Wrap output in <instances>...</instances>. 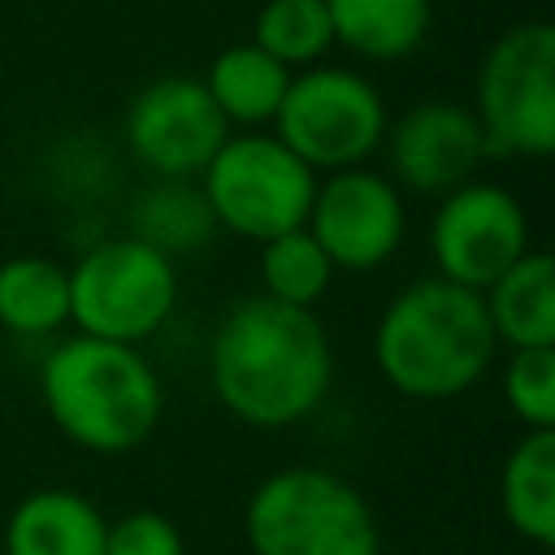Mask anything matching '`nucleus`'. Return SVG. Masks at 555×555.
I'll use <instances>...</instances> for the list:
<instances>
[{
	"mask_svg": "<svg viewBox=\"0 0 555 555\" xmlns=\"http://www.w3.org/2000/svg\"><path fill=\"white\" fill-rule=\"evenodd\" d=\"M243 533L251 555H382L373 503L317 464L269 473L243 507Z\"/></svg>",
	"mask_w": 555,
	"mask_h": 555,
	"instance_id": "obj_4",
	"label": "nucleus"
},
{
	"mask_svg": "<svg viewBox=\"0 0 555 555\" xmlns=\"http://www.w3.org/2000/svg\"><path fill=\"white\" fill-rule=\"evenodd\" d=\"M104 555H186V542L165 512L139 507L108 525Z\"/></svg>",
	"mask_w": 555,
	"mask_h": 555,
	"instance_id": "obj_23",
	"label": "nucleus"
},
{
	"mask_svg": "<svg viewBox=\"0 0 555 555\" xmlns=\"http://www.w3.org/2000/svg\"><path fill=\"white\" fill-rule=\"evenodd\" d=\"M503 520L538 542H555V429H525L499 468Z\"/></svg>",
	"mask_w": 555,
	"mask_h": 555,
	"instance_id": "obj_16",
	"label": "nucleus"
},
{
	"mask_svg": "<svg viewBox=\"0 0 555 555\" xmlns=\"http://www.w3.org/2000/svg\"><path fill=\"white\" fill-rule=\"evenodd\" d=\"M304 230L317 238V247L334 269L373 273L403 243L408 230L403 191L369 165L338 169L325 182H317Z\"/></svg>",
	"mask_w": 555,
	"mask_h": 555,
	"instance_id": "obj_10",
	"label": "nucleus"
},
{
	"mask_svg": "<svg viewBox=\"0 0 555 555\" xmlns=\"http://www.w3.org/2000/svg\"><path fill=\"white\" fill-rule=\"evenodd\" d=\"M481 304L494 343H507L512 351L555 347V269L542 247H529L512 269H503L481 291Z\"/></svg>",
	"mask_w": 555,
	"mask_h": 555,
	"instance_id": "obj_14",
	"label": "nucleus"
},
{
	"mask_svg": "<svg viewBox=\"0 0 555 555\" xmlns=\"http://www.w3.org/2000/svg\"><path fill=\"white\" fill-rule=\"evenodd\" d=\"M0 325L22 338L69 325V269L48 256H9L0 264Z\"/></svg>",
	"mask_w": 555,
	"mask_h": 555,
	"instance_id": "obj_19",
	"label": "nucleus"
},
{
	"mask_svg": "<svg viewBox=\"0 0 555 555\" xmlns=\"http://www.w3.org/2000/svg\"><path fill=\"white\" fill-rule=\"evenodd\" d=\"M494 330L477 291L447 278L403 286L373 330V364L390 390L421 403H442L481 382L494 360Z\"/></svg>",
	"mask_w": 555,
	"mask_h": 555,
	"instance_id": "obj_2",
	"label": "nucleus"
},
{
	"mask_svg": "<svg viewBox=\"0 0 555 555\" xmlns=\"http://www.w3.org/2000/svg\"><path fill=\"white\" fill-rule=\"evenodd\" d=\"M529 212L499 182H464L438 199L429 221L434 278H447L464 291H486L503 269L529 251Z\"/></svg>",
	"mask_w": 555,
	"mask_h": 555,
	"instance_id": "obj_9",
	"label": "nucleus"
},
{
	"mask_svg": "<svg viewBox=\"0 0 555 555\" xmlns=\"http://www.w3.org/2000/svg\"><path fill=\"white\" fill-rule=\"evenodd\" d=\"M178 304V269L139 238H104L69 269V321L87 338L139 347Z\"/></svg>",
	"mask_w": 555,
	"mask_h": 555,
	"instance_id": "obj_8",
	"label": "nucleus"
},
{
	"mask_svg": "<svg viewBox=\"0 0 555 555\" xmlns=\"http://www.w3.org/2000/svg\"><path fill=\"white\" fill-rule=\"evenodd\" d=\"M104 512L65 486L30 490L4 520V555H104Z\"/></svg>",
	"mask_w": 555,
	"mask_h": 555,
	"instance_id": "obj_13",
	"label": "nucleus"
},
{
	"mask_svg": "<svg viewBox=\"0 0 555 555\" xmlns=\"http://www.w3.org/2000/svg\"><path fill=\"white\" fill-rule=\"evenodd\" d=\"M230 139L199 78L165 74L126 104V147L156 178H195Z\"/></svg>",
	"mask_w": 555,
	"mask_h": 555,
	"instance_id": "obj_11",
	"label": "nucleus"
},
{
	"mask_svg": "<svg viewBox=\"0 0 555 555\" xmlns=\"http://www.w3.org/2000/svg\"><path fill=\"white\" fill-rule=\"evenodd\" d=\"M334 43L360 61H408L434 26V0H325Z\"/></svg>",
	"mask_w": 555,
	"mask_h": 555,
	"instance_id": "obj_15",
	"label": "nucleus"
},
{
	"mask_svg": "<svg viewBox=\"0 0 555 555\" xmlns=\"http://www.w3.org/2000/svg\"><path fill=\"white\" fill-rule=\"evenodd\" d=\"M39 395L52 425L95 455H126L143 447L165 412V390L147 356L87 334H69L43 356Z\"/></svg>",
	"mask_w": 555,
	"mask_h": 555,
	"instance_id": "obj_3",
	"label": "nucleus"
},
{
	"mask_svg": "<svg viewBox=\"0 0 555 555\" xmlns=\"http://www.w3.org/2000/svg\"><path fill=\"white\" fill-rule=\"evenodd\" d=\"M499 386L507 412L525 429H555V347L512 351Z\"/></svg>",
	"mask_w": 555,
	"mask_h": 555,
	"instance_id": "obj_22",
	"label": "nucleus"
},
{
	"mask_svg": "<svg viewBox=\"0 0 555 555\" xmlns=\"http://www.w3.org/2000/svg\"><path fill=\"white\" fill-rule=\"evenodd\" d=\"M473 117L490 156L542 160L555 147V26H507L477 65Z\"/></svg>",
	"mask_w": 555,
	"mask_h": 555,
	"instance_id": "obj_5",
	"label": "nucleus"
},
{
	"mask_svg": "<svg viewBox=\"0 0 555 555\" xmlns=\"http://www.w3.org/2000/svg\"><path fill=\"white\" fill-rule=\"evenodd\" d=\"M382 91L347 65H312L291 74L273 113V139L291 147L312 173L360 169L386 139Z\"/></svg>",
	"mask_w": 555,
	"mask_h": 555,
	"instance_id": "obj_6",
	"label": "nucleus"
},
{
	"mask_svg": "<svg viewBox=\"0 0 555 555\" xmlns=\"http://www.w3.org/2000/svg\"><path fill=\"white\" fill-rule=\"evenodd\" d=\"M217 230L269 243L308 221L317 173L264 130L230 134L199 173Z\"/></svg>",
	"mask_w": 555,
	"mask_h": 555,
	"instance_id": "obj_7",
	"label": "nucleus"
},
{
	"mask_svg": "<svg viewBox=\"0 0 555 555\" xmlns=\"http://www.w3.org/2000/svg\"><path fill=\"white\" fill-rule=\"evenodd\" d=\"M199 82H204L208 100L217 104V113L225 117V126L256 130V126L273 121V113L291 87V69L278 65L273 56H264L256 43H230L212 56V65Z\"/></svg>",
	"mask_w": 555,
	"mask_h": 555,
	"instance_id": "obj_17",
	"label": "nucleus"
},
{
	"mask_svg": "<svg viewBox=\"0 0 555 555\" xmlns=\"http://www.w3.org/2000/svg\"><path fill=\"white\" fill-rule=\"evenodd\" d=\"M126 234L160 251L165 260H178L186 251H199L217 234V221L208 212L204 191L191 178H156L134 195Z\"/></svg>",
	"mask_w": 555,
	"mask_h": 555,
	"instance_id": "obj_18",
	"label": "nucleus"
},
{
	"mask_svg": "<svg viewBox=\"0 0 555 555\" xmlns=\"http://www.w3.org/2000/svg\"><path fill=\"white\" fill-rule=\"evenodd\" d=\"M382 143L390 156L395 186L416 191V195H438V199L447 191L473 182V173L490 156L473 108L451 104V100L412 104L399 121L386 126Z\"/></svg>",
	"mask_w": 555,
	"mask_h": 555,
	"instance_id": "obj_12",
	"label": "nucleus"
},
{
	"mask_svg": "<svg viewBox=\"0 0 555 555\" xmlns=\"http://www.w3.org/2000/svg\"><path fill=\"white\" fill-rule=\"evenodd\" d=\"M330 278H334V264L325 260V251L304 225L260 243V286H264L260 295L291 308H312L330 291Z\"/></svg>",
	"mask_w": 555,
	"mask_h": 555,
	"instance_id": "obj_21",
	"label": "nucleus"
},
{
	"mask_svg": "<svg viewBox=\"0 0 555 555\" xmlns=\"http://www.w3.org/2000/svg\"><path fill=\"white\" fill-rule=\"evenodd\" d=\"M208 382L234 421L251 429H286L325 403L334 347L312 308L251 295L217 321Z\"/></svg>",
	"mask_w": 555,
	"mask_h": 555,
	"instance_id": "obj_1",
	"label": "nucleus"
},
{
	"mask_svg": "<svg viewBox=\"0 0 555 555\" xmlns=\"http://www.w3.org/2000/svg\"><path fill=\"white\" fill-rule=\"evenodd\" d=\"M251 43L286 69H312L334 48L325 0H264L256 13Z\"/></svg>",
	"mask_w": 555,
	"mask_h": 555,
	"instance_id": "obj_20",
	"label": "nucleus"
}]
</instances>
